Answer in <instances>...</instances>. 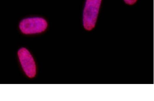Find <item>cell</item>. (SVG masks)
<instances>
[{"label": "cell", "instance_id": "6da1fadb", "mask_svg": "<svg viewBox=\"0 0 154 101\" xmlns=\"http://www.w3.org/2000/svg\"><path fill=\"white\" fill-rule=\"evenodd\" d=\"M102 0H86L84 9L83 25L85 30L90 31L96 26Z\"/></svg>", "mask_w": 154, "mask_h": 101}, {"label": "cell", "instance_id": "7a4b0ae2", "mask_svg": "<svg viewBox=\"0 0 154 101\" xmlns=\"http://www.w3.org/2000/svg\"><path fill=\"white\" fill-rule=\"evenodd\" d=\"M47 21L39 17L24 19L20 22V30L25 34L40 33L45 31L48 27Z\"/></svg>", "mask_w": 154, "mask_h": 101}, {"label": "cell", "instance_id": "3957f363", "mask_svg": "<svg viewBox=\"0 0 154 101\" xmlns=\"http://www.w3.org/2000/svg\"><path fill=\"white\" fill-rule=\"evenodd\" d=\"M18 56L22 67L29 78L35 76L36 67L35 62L29 51L26 48H22L18 51Z\"/></svg>", "mask_w": 154, "mask_h": 101}, {"label": "cell", "instance_id": "277c9868", "mask_svg": "<svg viewBox=\"0 0 154 101\" xmlns=\"http://www.w3.org/2000/svg\"><path fill=\"white\" fill-rule=\"evenodd\" d=\"M125 3L130 5H132L135 4L137 0H124Z\"/></svg>", "mask_w": 154, "mask_h": 101}]
</instances>
